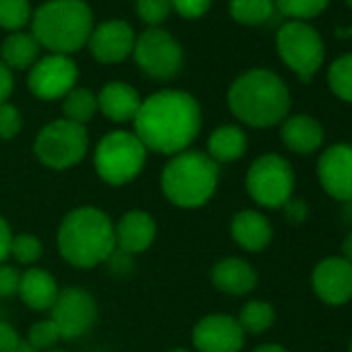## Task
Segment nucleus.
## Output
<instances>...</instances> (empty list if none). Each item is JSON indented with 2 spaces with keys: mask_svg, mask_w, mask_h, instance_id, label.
<instances>
[{
  "mask_svg": "<svg viewBox=\"0 0 352 352\" xmlns=\"http://www.w3.org/2000/svg\"><path fill=\"white\" fill-rule=\"evenodd\" d=\"M170 9V0H137V13L147 25L162 23L168 17Z\"/></svg>",
  "mask_w": 352,
  "mask_h": 352,
  "instance_id": "33",
  "label": "nucleus"
},
{
  "mask_svg": "<svg viewBox=\"0 0 352 352\" xmlns=\"http://www.w3.org/2000/svg\"><path fill=\"white\" fill-rule=\"evenodd\" d=\"M201 129V110L185 91H157L141 102L135 116V135L145 149L176 155L185 151Z\"/></svg>",
  "mask_w": 352,
  "mask_h": 352,
  "instance_id": "1",
  "label": "nucleus"
},
{
  "mask_svg": "<svg viewBox=\"0 0 352 352\" xmlns=\"http://www.w3.org/2000/svg\"><path fill=\"white\" fill-rule=\"evenodd\" d=\"M145 157L147 149L135 133L112 131L98 143L94 162L102 181L120 187L143 170Z\"/></svg>",
  "mask_w": 352,
  "mask_h": 352,
  "instance_id": "6",
  "label": "nucleus"
},
{
  "mask_svg": "<svg viewBox=\"0 0 352 352\" xmlns=\"http://www.w3.org/2000/svg\"><path fill=\"white\" fill-rule=\"evenodd\" d=\"M32 9L28 0H0V28L19 32L28 25Z\"/></svg>",
  "mask_w": 352,
  "mask_h": 352,
  "instance_id": "30",
  "label": "nucleus"
},
{
  "mask_svg": "<svg viewBox=\"0 0 352 352\" xmlns=\"http://www.w3.org/2000/svg\"><path fill=\"white\" fill-rule=\"evenodd\" d=\"M114 234H116V247L126 253V255H135L145 251L153 239H155V222L147 212H126L120 222L114 226Z\"/></svg>",
  "mask_w": 352,
  "mask_h": 352,
  "instance_id": "18",
  "label": "nucleus"
},
{
  "mask_svg": "<svg viewBox=\"0 0 352 352\" xmlns=\"http://www.w3.org/2000/svg\"><path fill=\"white\" fill-rule=\"evenodd\" d=\"M34 38L54 54L77 52L94 32V17L83 0H50L32 21Z\"/></svg>",
  "mask_w": 352,
  "mask_h": 352,
  "instance_id": "4",
  "label": "nucleus"
},
{
  "mask_svg": "<svg viewBox=\"0 0 352 352\" xmlns=\"http://www.w3.org/2000/svg\"><path fill=\"white\" fill-rule=\"evenodd\" d=\"M350 145H352V143H350Z\"/></svg>",
  "mask_w": 352,
  "mask_h": 352,
  "instance_id": "50",
  "label": "nucleus"
},
{
  "mask_svg": "<svg viewBox=\"0 0 352 352\" xmlns=\"http://www.w3.org/2000/svg\"><path fill=\"white\" fill-rule=\"evenodd\" d=\"M208 151L214 162H234L247 151V135L241 126L224 124L210 135Z\"/></svg>",
  "mask_w": 352,
  "mask_h": 352,
  "instance_id": "23",
  "label": "nucleus"
},
{
  "mask_svg": "<svg viewBox=\"0 0 352 352\" xmlns=\"http://www.w3.org/2000/svg\"><path fill=\"white\" fill-rule=\"evenodd\" d=\"M98 307L89 292L81 288H65L58 292L52 305V321L58 327L60 338H79L96 321Z\"/></svg>",
  "mask_w": 352,
  "mask_h": 352,
  "instance_id": "11",
  "label": "nucleus"
},
{
  "mask_svg": "<svg viewBox=\"0 0 352 352\" xmlns=\"http://www.w3.org/2000/svg\"><path fill=\"white\" fill-rule=\"evenodd\" d=\"M218 187V166L201 151L176 153L162 172V191L179 208L206 206Z\"/></svg>",
  "mask_w": 352,
  "mask_h": 352,
  "instance_id": "5",
  "label": "nucleus"
},
{
  "mask_svg": "<svg viewBox=\"0 0 352 352\" xmlns=\"http://www.w3.org/2000/svg\"><path fill=\"white\" fill-rule=\"evenodd\" d=\"M98 108L114 122H126L135 120L139 108H141V98L139 94L120 81L108 83L100 96H98Z\"/></svg>",
  "mask_w": 352,
  "mask_h": 352,
  "instance_id": "21",
  "label": "nucleus"
},
{
  "mask_svg": "<svg viewBox=\"0 0 352 352\" xmlns=\"http://www.w3.org/2000/svg\"><path fill=\"white\" fill-rule=\"evenodd\" d=\"M87 44L96 60L112 65V63L124 60L133 52L135 36L129 23L116 19V21H106L98 25L91 32Z\"/></svg>",
  "mask_w": 352,
  "mask_h": 352,
  "instance_id": "16",
  "label": "nucleus"
},
{
  "mask_svg": "<svg viewBox=\"0 0 352 352\" xmlns=\"http://www.w3.org/2000/svg\"><path fill=\"white\" fill-rule=\"evenodd\" d=\"M253 352H290V350H286V348L280 346V344H261V346H257Z\"/></svg>",
  "mask_w": 352,
  "mask_h": 352,
  "instance_id": "42",
  "label": "nucleus"
},
{
  "mask_svg": "<svg viewBox=\"0 0 352 352\" xmlns=\"http://www.w3.org/2000/svg\"><path fill=\"white\" fill-rule=\"evenodd\" d=\"M278 54L284 65L298 75L300 81H311L323 65L325 48L321 36L305 21H288L276 36Z\"/></svg>",
  "mask_w": 352,
  "mask_h": 352,
  "instance_id": "8",
  "label": "nucleus"
},
{
  "mask_svg": "<svg viewBox=\"0 0 352 352\" xmlns=\"http://www.w3.org/2000/svg\"><path fill=\"white\" fill-rule=\"evenodd\" d=\"M274 13V0H230V15L243 25H263Z\"/></svg>",
  "mask_w": 352,
  "mask_h": 352,
  "instance_id": "26",
  "label": "nucleus"
},
{
  "mask_svg": "<svg viewBox=\"0 0 352 352\" xmlns=\"http://www.w3.org/2000/svg\"><path fill=\"white\" fill-rule=\"evenodd\" d=\"M212 282L218 290L226 294H247L257 286V272L253 265L239 257H226L218 261L212 270Z\"/></svg>",
  "mask_w": 352,
  "mask_h": 352,
  "instance_id": "20",
  "label": "nucleus"
},
{
  "mask_svg": "<svg viewBox=\"0 0 352 352\" xmlns=\"http://www.w3.org/2000/svg\"><path fill=\"white\" fill-rule=\"evenodd\" d=\"M193 344L199 352H241L245 346V331L236 317L214 313L195 325Z\"/></svg>",
  "mask_w": 352,
  "mask_h": 352,
  "instance_id": "15",
  "label": "nucleus"
},
{
  "mask_svg": "<svg viewBox=\"0 0 352 352\" xmlns=\"http://www.w3.org/2000/svg\"><path fill=\"white\" fill-rule=\"evenodd\" d=\"M13 352H38V350H36L32 344H28V342H21V344H19V346H17Z\"/></svg>",
  "mask_w": 352,
  "mask_h": 352,
  "instance_id": "43",
  "label": "nucleus"
},
{
  "mask_svg": "<svg viewBox=\"0 0 352 352\" xmlns=\"http://www.w3.org/2000/svg\"><path fill=\"white\" fill-rule=\"evenodd\" d=\"M58 286L56 280L52 278V274L40 270V267H32L21 276L19 282V294L23 298V302L30 309L36 311H46L52 309V305L56 302L58 296Z\"/></svg>",
  "mask_w": 352,
  "mask_h": 352,
  "instance_id": "22",
  "label": "nucleus"
},
{
  "mask_svg": "<svg viewBox=\"0 0 352 352\" xmlns=\"http://www.w3.org/2000/svg\"><path fill=\"white\" fill-rule=\"evenodd\" d=\"M13 91V75H11V69L0 63V104H5L7 98L11 96Z\"/></svg>",
  "mask_w": 352,
  "mask_h": 352,
  "instance_id": "40",
  "label": "nucleus"
},
{
  "mask_svg": "<svg viewBox=\"0 0 352 352\" xmlns=\"http://www.w3.org/2000/svg\"><path fill=\"white\" fill-rule=\"evenodd\" d=\"M58 340H60V333H58V327L54 325L52 319L34 323V325L30 327V333H28V344H32L36 350L50 348V346L56 344Z\"/></svg>",
  "mask_w": 352,
  "mask_h": 352,
  "instance_id": "32",
  "label": "nucleus"
},
{
  "mask_svg": "<svg viewBox=\"0 0 352 352\" xmlns=\"http://www.w3.org/2000/svg\"><path fill=\"white\" fill-rule=\"evenodd\" d=\"M40 44L30 34H13L3 44V60L9 69H28L36 63Z\"/></svg>",
  "mask_w": 352,
  "mask_h": 352,
  "instance_id": "24",
  "label": "nucleus"
},
{
  "mask_svg": "<svg viewBox=\"0 0 352 352\" xmlns=\"http://www.w3.org/2000/svg\"><path fill=\"white\" fill-rule=\"evenodd\" d=\"M236 321H239V325H241V329H243L245 333L259 336V333L267 331V329L274 325V321H276V311H274V307H272L270 302H265V300H249V302L241 309Z\"/></svg>",
  "mask_w": 352,
  "mask_h": 352,
  "instance_id": "25",
  "label": "nucleus"
},
{
  "mask_svg": "<svg viewBox=\"0 0 352 352\" xmlns=\"http://www.w3.org/2000/svg\"><path fill=\"white\" fill-rule=\"evenodd\" d=\"M230 234L236 241L239 247L251 253L263 251L272 243V224L270 220L255 210H243L239 212L230 222Z\"/></svg>",
  "mask_w": 352,
  "mask_h": 352,
  "instance_id": "19",
  "label": "nucleus"
},
{
  "mask_svg": "<svg viewBox=\"0 0 352 352\" xmlns=\"http://www.w3.org/2000/svg\"><path fill=\"white\" fill-rule=\"evenodd\" d=\"M63 110H65L67 120L85 124L87 120L94 118V114L98 110V98L89 89H71L65 96Z\"/></svg>",
  "mask_w": 352,
  "mask_h": 352,
  "instance_id": "27",
  "label": "nucleus"
},
{
  "mask_svg": "<svg viewBox=\"0 0 352 352\" xmlns=\"http://www.w3.org/2000/svg\"><path fill=\"white\" fill-rule=\"evenodd\" d=\"M311 286L317 298L329 307H342L352 300V263L344 257L321 259L311 274Z\"/></svg>",
  "mask_w": 352,
  "mask_h": 352,
  "instance_id": "14",
  "label": "nucleus"
},
{
  "mask_svg": "<svg viewBox=\"0 0 352 352\" xmlns=\"http://www.w3.org/2000/svg\"><path fill=\"white\" fill-rule=\"evenodd\" d=\"M50 352H63V350H50Z\"/></svg>",
  "mask_w": 352,
  "mask_h": 352,
  "instance_id": "49",
  "label": "nucleus"
},
{
  "mask_svg": "<svg viewBox=\"0 0 352 352\" xmlns=\"http://www.w3.org/2000/svg\"><path fill=\"white\" fill-rule=\"evenodd\" d=\"M133 52L139 69L153 79H172L183 65V50L179 42L157 28H149L135 42Z\"/></svg>",
  "mask_w": 352,
  "mask_h": 352,
  "instance_id": "10",
  "label": "nucleus"
},
{
  "mask_svg": "<svg viewBox=\"0 0 352 352\" xmlns=\"http://www.w3.org/2000/svg\"><path fill=\"white\" fill-rule=\"evenodd\" d=\"M77 67L65 54H52L36 63L30 73V89L42 100L65 98L77 83Z\"/></svg>",
  "mask_w": 352,
  "mask_h": 352,
  "instance_id": "13",
  "label": "nucleus"
},
{
  "mask_svg": "<svg viewBox=\"0 0 352 352\" xmlns=\"http://www.w3.org/2000/svg\"><path fill=\"white\" fill-rule=\"evenodd\" d=\"M296 176L290 162L278 153L259 155L247 172V191L255 204L270 210H282L292 199Z\"/></svg>",
  "mask_w": 352,
  "mask_h": 352,
  "instance_id": "7",
  "label": "nucleus"
},
{
  "mask_svg": "<svg viewBox=\"0 0 352 352\" xmlns=\"http://www.w3.org/2000/svg\"><path fill=\"white\" fill-rule=\"evenodd\" d=\"M346 5H348V7L352 9V0H346Z\"/></svg>",
  "mask_w": 352,
  "mask_h": 352,
  "instance_id": "47",
  "label": "nucleus"
},
{
  "mask_svg": "<svg viewBox=\"0 0 352 352\" xmlns=\"http://www.w3.org/2000/svg\"><path fill=\"white\" fill-rule=\"evenodd\" d=\"M282 212L290 224H302L309 218V206L305 204V199H298V197H292L290 201H286L282 206Z\"/></svg>",
  "mask_w": 352,
  "mask_h": 352,
  "instance_id": "37",
  "label": "nucleus"
},
{
  "mask_svg": "<svg viewBox=\"0 0 352 352\" xmlns=\"http://www.w3.org/2000/svg\"><path fill=\"white\" fill-rule=\"evenodd\" d=\"M170 352H189V350H185V348H174V350H170Z\"/></svg>",
  "mask_w": 352,
  "mask_h": 352,
  "instance_id": "46",
  "label": "nucleus"
},
{
  "mask_svg": "<svg viewBox=\"0 0 352 352\" xmlns=\"http://www.w3.org/2000/svg\"><path fill=\"white\" fill-rule=\"evenodd\" d=\"M21 129V114L11 104H0V139H13Z\"/></svg>",
  "mask_w": 352,
  "mask_h": 352,
  "instance_id": "34",
  "label": "nucleus"
},
{
  "mask_svg": "<svg viewBox=\"0 0 352 352\" xmlns=\"http://www.w3.org/2000/svg\"><path fill=\"white\" fill-rule=\"evenodd\" d=\"M11 255L19 263L30 265L42 257V243H40V239H36L34 234H28V232L17 234V236H13V243H11Z\"/></svg>",
  "mask_w": 352,
  "mask_h": 352,
  "instance_id": "31",
  "label": "nucleus"
},
{
  "mask_svg": "<svg viewBox=\"0 0 352 352\" xmlns=\"http://www.w3.org/2000/svg\"><path fill=\"white\" fill-rule=\"evenodd\" d=\"M280 137L284 145L298 155H309L323 145V126L309 114H294L282 120Z\"/></svg>",
  "mask_w": 352,
  "mask_h": 352,
  "instance_id": "17",
  "label": "nucleus"
},
{
  "mask_svg": "<svg viewBox=\"0 0 352 352\" xmlns=\"http://www.w3.org/2000/svg\"><path fill=\"white\" fill-rule=\"evenodd\" d=\"M274 3L284 17H290L292 21H305L325 11L329 0H274Z\"/></svg>",
  "mask_w": 352,
  "mask_h": 352,
  "instance_id": "29",
  "label": "nucleus"
},
{
  "mask_svg": "<svg viewBox=\"0 0 352 352\" xmlns=\"http://www.w3.org/2000/svg\"><path fill=\"white\" fill-rule=\"evenodd\" d=\"M42 164L54 170H65L79 164L87 151V131L83 124L67 118L46 124L34 145Z\"/></svg>",
  "mask_w": 352,
  "mask_h": 352,
  "instance_id": "9",
  "label": "nucleus"
},
{
  "mask_svg": "<svg viewBox=\"0 0 352 352\" xmlns=\"http://www.w3.org/2000/svg\"><path fill=\"white\" fill-rule=\"evenodd\" d=\"M352 36V30H338V38H348Z\"/></svg>",
  "mask_w": 352,
  "mask_h": 352,
  "instance_id": "45",
  "label": "nucleus"
},
{
  "mask_svg": "<svg viewBox=\"0 0 352 352\" xmlns=\"http://www.w3.org/2000/svg\"><path fill=\"white\" fill-rule=\"evenodd\" d=\"M21 344L19 333L7 321H0V352H13Z\"/></svg>",
  "mask_w": 352,
  "mask_h": 352,
  "instance_id": "38",
  "label": "nucleus"
},
{
  "mask_svg": "<svg viewBox=\"0 0 352 352\" xmlns=\"http://www.w3.org/2000/svg\"><path fill=\"white\" fill-rule=\"evenodd\" d=\"M58 249L75 267H96L116 251L114 224L98 208H79L65 216L58 228Z\"/></svg>",
  "mask_w": 352,
  "mask_h": 352,
  "instance_id": "3",
  "label": "nucleus"
},
{
  "mask_svg": "<svg viewBox=\"0 0 352 352\" xmlns=\"http://www.w3.org/2000/svg\"><path fill=\"white\" fill-rule=\"evenodd\" d=\"M228 106L241 122L255 129H267L288 116L290 91L276 73L253 69L230 85Z\"/></svg>",
  "mask_w": 352,
  "mask_h": 352,
  "instance_id": "2",
  "label": "nucleus"
},
{
  "mask_svg": "<svg viewBox=\"0 0 352 352\" xmlns=\"http://www.w3.org/2000/svg\"><path fill=\"white\" fill-rule=\"evenodd\" d=\"M340 257H344L346 261H350L352 263V230L346 234V239L342 241V255Z\"/></svg>",
  "mask_w": 352,
  "mask_h": 352,
  "instance_id": "41",
  "label": "nucleus"
},
{
  "mask_svg": "<svg viewBox=\"0 0 352 352\" xmlns=\"http://www.w3.org/2000/svg\"><path fill=\"white\" fill-rule=\"evenodd\" d=\"M344 206H346L344 212H346V216H348V222H352V201H346Z\"/></svg>",
  "mask_w": 352,
  "mask_h": 352,
  "instance_id": "44",
  "label": "nucleus"
},
{
  "mask_svg": "<svg viewBox=\"0 0 352 352\" xmlns=\"http://www.w3.org/2000/svg\"><path fill=\"white\" fill-rule=\"evenodd\" d=\"M348 352H352V340H350V348H348Z\"/></svg>",
  "mask_w": 352,
  "mask_h": 352,
  "instance_id": "48",
  "label": "nucleus"
},
{
  "mask_svg": "<svg viewBox=\"0 0 352 352\" xmlns=\"http://www.w3.org/2000/svg\"><path fill=\"white\" fill-rule=\"evenodd\" d=\"M327 83L336 98L352 104V52L331 63L327 71Z\"/></svg>",
  "mask_w": 352,
  "mask_h": 352,
  "instance_id": "28",
  "label": "nucleus"
},
{
  "mask_svg": "<svg viewBox=\"0 0 352 352\" xmlns=\"http://www.w3.org/2000/svg\"><path fill=\"white\" fill-rule=\"evenodd\" d=\"M19 282H21V276L13 265L0 263V296H11L19 292Z\"/></svg>",
  "mask_w": 352,
  "mask_h": 352,
  "instance_id": "36",
  "label": "nucleus"
},
{
  "mask_svg": "<svg viewBox=\"0 0 352 352\" xmlns=\"http://www.w3.org/2000/svg\"><path fill=\"white\" fill-rule=\"evenodd\" d=\"M11 243H13V232L9 228L7 220L0 216V263L11 255Z\"/></svg>",
  "mask_w": 352,
  "mask_h": 352,
  "instance_id": "39",
  "label": "nucleus"
},
{
  "mask_svg": "<svg viewBox=\"0 0 352 352\" xmlns=\"http://www.w3.org/2000/svg\"><path fill=\"white\" fill-rule=\"evenodd\" d=\"M172 9L185 19H197L208 13L212 0H170Z\"/></svg>",
  "mask_w": 352,
  "mask_h": 352,
  "instance_id": "35",
  "label": "nucleus"
},
{
  "mask_svg": "<svg viewBox=\"0 0 352 352\" xmlns=\"http://www.w3.org/2000/svg\"><path fill=\"white\" fill-rule=\"evenodd\" d=\"M317 179L321 189L336 201H352V145L333 143L317 160Z\"/></svg>",
  "mask_w": 352,
  "mask_h": 352,
  "instance_id": "12",
  "label": "nucleus"
}]
</instances>
